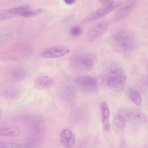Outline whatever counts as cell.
I'll return each mask as SVG.
<instances>
[{"instance_id":"6da1fadb","label":"cell","mask_w":148,"mask_h":148,"mask_svg":"<svg viewBox=\"0 0 148 148\" xmlns=\"http://www.w3.org/2000/svg\"><path fill=\"white\" fill-rule=\"evenodd\" d=\"M104 80L107 86L113 91L117 92L124 88L127 76L124 69L115 63L110 64L107 66L104 74Z\"/></svg>"},{"instance_id":"7a4b0ae2","label":"cell","mask_w":148,"mask_h":148,"mask_svg":"<svg viewBox=\"0 0 148 148\" xmlns=\"http://www.w3.org/2000/svg\"><path fill=\"white\" fill-rule=\"evenodd\" d=\"M137 44L136 38L132 33L126 31L116 32L112 39V44L117 51L127 53L133 51Z\"/></svg>"},{"instance_id":"3957f363","label":"cell","mask_w":148,"mask_h":148,"mask_svg":"<svg viewBox=\"0 0 148 148\" xmlns=\"http://www.w3.org/2000/svg\"><path fill=\"white\" fill-rule=\"evenodd\" d=\"M95 54L90 52H84L73 56L69 62L71 70L76 72H86L90 70L96 61Z\"/></svg>"},{"instance_id":"277c9868","label":"cell","mask_w":148,"mask_h":148,"mask_svg":"<svg viewBox=\"0 0 148 148\" xmlns=\"http://www.w3.org/2000/svg\"><path fill=\"white\" fill-rule=\"evenodd\" d=\"M118 113L123 118L126 123L141 125L145 123L147 121V117L145 114L137 109L122 108L119 110Z\"/></svg>"},{"instance_id":"5b68a950","label":"cell","mask_w":148,"mask_h":148,"mask_svg":"<svg viewBox=\"0 0 148 148\" xmlns=\"http://www.w3.org/2000/svg\"><path fill=\"white\" fill-rule=\"evenodd\" d=\"M123 2L120 1L112 0L110 3L103 5L87 15L82 21V23H90L101 18L119 7Z\"/></svg>"},{"instance_id":"8992f818","label":"cell","mask_w":148,"mask_h":148,"mask_svg":"<svg viewBox=\"0 0 148 148\" xmlns=\"http://www.w3.org/2000/svg\"><path fill=\"white\" fill-rule=\"evenodd\" d=\"M75 84L82 90L86 92L95 91L98 87V82L95 77L87 75H81L74 79Z\"/></svg>"},{"instance_id":"52a82bcc","label":"cell","mask_w":148,"mask_h":148,"mask_svg":"<svg viewBox=\"0 0 148 148\" xmlns=\"http://www.w3.org/2000/svg\"><path fill=\"white\" fill-rule=\"evenodd\" d=\"M109 22L106 20L99 21L92 25L87 34V39L89 42H92L106 32L109 26Z\"/></svg>"},{"instance_id":"ba28073f","label":"cell","mask_w":148,"mask_h":148,"mask_svg":"<svg viewBox=\"0 0 148 148\" xmlns=\"http://www.w3.org/2000/svg\"><path fill=\"white\" fill-rule=\"evenodd\" d=\"M136 5V2L134 1L123 2L114 15L113 21H119L127 16L132 11Z\"/></svg>"},{"instance_id":"9c48e42d","label":"cell","mask_w":148,"mask_h":148,"mask_svg":"<svg viewBox=\"0 0 148 148\" xmlns=\"http://www.w3.org/2000/svg\"><path fill=\"white\" fill-rule=\"evenodd\" d=\"M70 52L68 48L62 46H55L49 47L44 50L41 56L47 58H56L63 56Z\"/></svg>"},{"instance_id":"30bf717a","label":"cell","mask_w":148,"mask_h":148,"mask_svg":"<svg viewBox=\"0 0 148 148\" xmlns=\"http://www.w3.org/2000/svg\"><path fill=\"white\" fill-rule=\"evenodd\" d=\"M2 89V93L5 97L10 99L17 98L21 95L23 89L19 85L10 82L6 84Z\"/></svg>"},{"instance_id":"8fae6325","label":"cell","mask_w":148,"mask_h":148,"mask_svg":"<svg viewBox=\"0 0 148 148\" xmlns=\"http://www.w3.org/2000/svg\"><path fill=\"white\" fill-rule=\"evenodd\" d=\"M30 10L28 5H23L5 9L0 12L1 20L10 18L17 15H21L23 13Z\"/></svg>"},{"instance_id":"7c38bea8","label":"cell","mask_w":148,"mask_h":148,"mask_svg":"<svg viewBox=\"0 0 148 148\" xmlns=\"http://www.w3.org/2000/svg\"><path fill=\"white\" fill-rule=\"evenodd\" d=\"M7 77L10 81L17 82L23 80L25 77L26 74L23 69L14 68L9 70L7 73Z\"/></svg>"},{"instance_id":"4fadbf2b","label":"cell","mask_w":148,"mask_h":148,"mask_svg":"<svg viewBox=\"0 0 148 148\" xmlns=\"http://www.w3.org/2000/svg\"><path fill=\"white\" fill-rule=\"evenodd\" d=\"M60 139L63 145L66 148H72L75 143L74 136L71 131L66 128L61 132Z\"/></svg>"},{"instance_id":"5bb4252c","label":"cell","mask_w":148,"mask_h":148,"mask_svg":"<svg viewBox=\"0 0 148 148\" xmlns=\"http://www.w3.org/2000/svg\"><path fill=\"white\" fill-rule=\"evenodd\" d=\"M101 119L104 130L108 132L110 130V112L108 106L105 101L102 102L100 105Z\"/></svg>"},{"instance_id":"9a60e30c","label":"cell","mask_w":148,"mask_h":148,"mask_svg":"<svg viewBox=\"0 0 148 148\" xmlns=\"http://www.w3.org/2000/svg\"><path fill=\"white\" fill-rule=\"evenodd\" d=\"M54 84V80L52 78L46 75H42L36 79L34 86L38 89H46L52 86Z\"/></svg>"},{"instance_id":"2e32d148","label":"cell","mask_w":148,"mask_h":148,"mask_svg":"<svg viewBox=\"0 0 148 148\" xmlns=\"http://www.w3.org/2000/svg\"><path fill=\"white\" fill-rule=\"evenodd\" d=\"M20 132V129L19 127L14 126L1 129L0 130V135L1 136H15L18 135Z\"/></svg>"},{"instance_id":"e0dca14e","label":"cell","mask_w":148,"mask_h":148,"mask_svg":"<svg viewBox=\"0 0 148 148\" xmlns=\"http://www.w3.org/2000/svg\"><path fill=\"white\" fill-rule=\"evenodd\" d=\"M126 122L123 118L118 113L114 117L113 124L114 130L119 131L123 130L125 127Z\"/></svg>"},{"instance_id":"ac0fdd59","label":"cell","mask_w":148,"mask_h":148,"mask_svg":"<svg viewBox=\"0 0 148 148\" xmlns=\"http://www.w3.org/2000/svg\"><path fill=\"white\" fill-rule=\"evenodd\" d=\"M129 94L132 101L136 105H140L141 103V98L139 91L134 88H131L129 90Z\"/></svg>"},{"instance_id":"d6986e66","label":"cell","mask_w":148,"mask_h":148,"mask_svg":"<svg viewBox=\"0 0 148 148\" xmlns=\"http://www.w3.org/2000/svg\"><path fill=\"white\" fill-rule=\"evenodd\" d=\"M19 144L14 143L8 142H1L0 148H19Z\"/></svg>"},{"instance_id":"ffe728a7","label":"cell","mask_w":148,"mask_h":148,"mask_svg":"<svg viewBox=\"0 0 148 148\" xmlns=\"http://www.w3.org/2000/svg\"><path fill=\"white\" fill-rule=\"evenodd\" d=\"M82 31V29L80 27L77 25H75L71 28L70 32L72 36L77 37L81 34Z\"/></svg>"},{"instance_id":"44dd1931","label":"cell","mask_w":148,"mask_h":148,"mask_svg":"<svg viewBox=\"0 0 148 148\" xmlns=\"http://www.w3.org/2000/svg\"><path fill=\"white\" fill-rule=\"evenodd\" d=\"M42 11V10L41 9H38L33 10H30L23 13L21 14V16L24 17H28L40 13Z\"/></svg>"},{"instance_id":"7402d4cb","label":"cell","mask_w":148,"mask_h":148,"mask_svg":"<svg viewBox=\"0 0 148 148\" xmlns=\"http://www.w3.org/2000/svg\"><path fill=\"white\" fill-rule=\"evenodd\" d=\"M64 1L66 4L71 5L73 4L75 1L74 0H65Z\"/></svg>"},{"instance_id":"603a6c76","label":"cell","mask_w":148,"mask_h":148,"mask_svg":"<svg viewBox=\"0 0 148 148\" xmlns=\"http://www.w3.org/2000/svg\"><path fill=\"white\" fill-rule=\"evenodd\" d=\"M112 0H100V3L103 5L107 4L112 1Z\"/></svg>"},{"instance_id":"cb8c5ba5","label":"cell","mask_w":148,"mask_h":148,"mask_svg":"<svg viewBox=\"0 0 148 148\" xmlns=\"http://www.w3.org/2000/svg\"><path fill=\"white\" fill-rule=\"evenodd\" d=\"M140 148H148V146L143 147Z\"/></svg>"},{"instance_id":"d4e9b609","label":"cell","mask_w":148,"mask_h":148,"mask_svg":"<svg viewBox=\"0 0 148 148\" xmlns=\"http://www.w3.org/2000/svg\"></svg>"},{"instance_id":"484cf974","label":"cell","mask_w":148,"mask_h":148,"mask_svg":"<svg viewBox=\"0 0 148 148\" xmlns=\"http://www.w3.org/2000/svg\"></svg>"}]
</instances>
